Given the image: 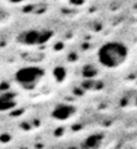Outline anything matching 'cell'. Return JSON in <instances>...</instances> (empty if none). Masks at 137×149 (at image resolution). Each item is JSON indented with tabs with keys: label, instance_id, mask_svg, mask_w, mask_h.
Masks as SVG:
<instances>
[{
	"label": "cell",
	"instance_id": "1",
	"mask_svg": "<svg viewBox=\"0 0 137 149\" xmlns=\"http://www.w3.org/2000/svg\"><path fill=\"white\" fill-rule=\"evenodd\" d=\"M129 58V49L123 43L111 41L104 43L97 51V59L102 67L109 70L121 68Z\"/></svg>",
	"mask_w": 137,
	"mask_h": 149
},
{
	"label": "cell",
	"instance_id": "2",
	"mask_svg": "<svg viewBox=\"0 0 137 149\" xmlns=\"http://www.w3.org/2000/svg\"><path fill=\"white\" fill-rule=\"evenodd\" d=\"M44 70L40 67H25L15 73V81L26 90H32L44 77Z\"/></svg>",
	"mask_w": 137,
	"mask_h": 149
},
{
	"label": "cell",
	"instance_id": "3",
	"mask_svg": "<svg viewBox=\"0 0 137 149\" xmlns=\"http://www.w3.org/2000/svg\"><path fill=\"white\" fill-rule=\"evenodd\" d=\"M73 114V106L69 104H59L53 111V116L58 120H67Z\"/></svg>",
	"mask_w": 137,
	"mask_h": 149
},
{
	"label": "cell",
	"instance_id": "4",
	"mask_svg": "<svg viewBox=\"0 0 137 149\" xmlns=\"http://www.w3.org/2000/svg\"><path fill=\"white\" fill-rule=\"evenodd\" d=\"M15 103L16 102H15L14 97L9 92H4L2 95H0V111L1 112L13 109L15 106Z\"/></svg>",
	"mask_w": 137,
	"mask_h": 149
},
{
	"label": "cell",
	"instance_id": "5",
	"mask_svg": "<svg viewBox=\"0 0 137 149\" xmlns=\"http://www.w3.org/2000/svg\"><path fill=\"white\" fill-rule=\"evenodd\" d=\"M12 1H22V0H12Z\"/></svg>",
	"mask_w": 137,
	"mask_h": 149
}]
</instances>
